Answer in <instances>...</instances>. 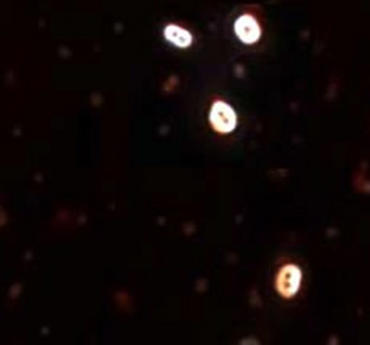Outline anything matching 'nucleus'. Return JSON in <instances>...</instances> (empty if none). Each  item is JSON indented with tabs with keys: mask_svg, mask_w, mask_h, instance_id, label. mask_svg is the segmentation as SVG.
<instances>
[{
	"mask_svg": "<svg viewBox=\"0 0 370 345\" xmlns=\"http://www.w3.org/2000/svg\"><path fill=\"white\" fill-rule=\"evenodd\" d=\"M165 37L167 41L176 45L178 48H188L192 43V34L178 25L165 27Z\"/></svg>",
	"mask_w": 370,
	"mask_h": 345,
	"instance_id": "nucleus-4",
	"label": "nucleus"
},
{
	"mask_svg": "<svg viewBox=\"0 0 370 345\" xmlns=\"http://www.w3.org/2000/svg\"><path fill=\"white\" fill-rule=\"evenodd\" d=\"M209 120L212 126L222 134L232 133L238 124L236 113L229 104L223 101H217L213 104L209 114Z\"/></svg>",
	"mask_w": 370,
	"mask_h": 345,
	"instance_id": "nucleus-1",
	"label": "nucleus"
},
{
	"mask_svg": "<svg viewBox=\"0 0 370 345\" xmlns=\"http://www.w3.org/2000/svg\"><path fill=\"white\" fill-rule=\"evenodd\" d=\"M234 30H235L236 37L247 45L255 43L260 39V27L258 21L255 20V17L251 14L240 16L234 24Z\"/></svg>",
	"mask_w": 370,
	"mask_h": 345,
	"instance_id": "nucleus-3",
	"label": "nucleus"
},
{
	"mask_svg": "<svg viewBox=\"0 0 370 345\" xmlns=\"http://www.w3.org/2000/svg\"><path fill=\"white\" fill-rule=\"evenodd\" d=\"M301 281V269L297 265L289 264L281 268V271L278 272L276 280V288L282 297L291 298L300 290Z\"/></svg>",
	"mask_w": 370,
	"mask_h": 345,
	"instance_id": "nucleus-2",
	"label": "nucleus"
}]
</instances>
